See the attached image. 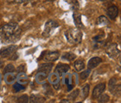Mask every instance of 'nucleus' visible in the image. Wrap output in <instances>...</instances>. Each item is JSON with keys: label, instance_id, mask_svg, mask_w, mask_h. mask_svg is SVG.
<instances>
[{"label": "nucleus", "instance_id": "1", "mask_svg": "<svg viewBox=\"0 0 121 103\" xmlns=\"http://www.w3.org/2000/svg\"><path fill=\"white\" fill-rule=\"evenodd\" d=\"M22 29L16 22H10L0 27V40L4 43H14L20 38Z\"/></svg>", "mask_w": 121, "mask_h": 103}, {"label": "nucleus", "instance_id": "2", "mask_svg": "<svg viewBox=\"0 0 121 103\" xmlns=\"http://www.w3.org/2000/svg\"><path fill=\"white\" fill-rule=\"evenodd\" d=\"M65 37L69 43L78 44L82 40V32L78 29H70L65 32Z\"/></svg>", "mask_w": 121, "mask_h": 103}, {"label": "nucleus", "instance_id": "3", "mask_svg": "<svg viewBox=\"0 0 121 103\" xmlns=\"http://www.w3.org/2000/svg\"><path fill=\"white\" fill-rule=\"evenodd\" d=\"M16 51H17V46H14V45L7 46V47H4L0 50V56H1L2 58H9L11 55L14 53Z\"/></svg>", "mask_w": 121, "mask_h": 103}, {"label": "nucleus", "instance_id": "4", "mask_svg": "<svg viewBox=\"0 0 121 103\" xmlns=\"http://www.w3.org/2000/svg\"><path fill=\"white\" fill-rule=\"evenodd\" d=\"M59 52H46L43 56V60L46 62H52L56 60L59 58Z\"/></svg>", "mask_w": 121, "mask_h": 103}, {"label": "nucleus", "instance_id": "5", "mask_svg": "<svg viewBox=\"0 0 121 103\" xmlns=\"http://www.w3.org/2000/svg\"><path fill=\"white\" fill-rule=\"evenodd\" d=\"M106 52L110 58H115L120 54V50L117 48V45L116 43H113L110 45L106 49Z\"/></svg>", "mask_w": 121, "mask_h": 103}, {"label": "nucleus", "instance_id": "6", "mask_svg": "<svg viewBox=\"0 0 121 103\" xmlns=\"http://www.w3.org/2000/svg\"><path fill=\"white\" fill-rule=\"evenodd\" d=\"M109 89H110V92L111 93H113V94L114 95L120 94V85H119L118 86L117 85V80H116L115 78H111L109 81Z\"/></svg>", "mask_w": 121, "mask_h": 103}, {"label": "nucleus", "instance_id": "7", "mask_svg": "<svg viewBox=\"0 0 121 103\" xmlns=\"http://www.w3.org/2000/svg\"><path fill=\"white\" fill-rule=\"evenodd\" d=\"M105 87H106V85L105 83H100L99 85H97L94 89V90H93V98L94 99H97L102 93H103L105 90Z\"/></svg>", "mask_w": 121, "mask_h": 103}, {"label": "nucleus", "instance_id": "8", "mask_svg": "<svg viewBox=\"0 0 121 103\" xmlns=\"http://www.w3.org/2000/svg\"><path fill=\"white\" fill-rule=\"evenodd\" d=\"M58 26H59V24H58V22L55 21V20H49L45 25L44 33H46V34H49V32L51 31L54 29H55V28H57Z\"/></svg>", "mask_w": 121, "mask_h": 103}, {"label": "nucleus", "instance_id": "9", "mask_svg": "<svg viewBox=\"0 0 121 103\" xmlns=\"http://www.w3.org/2000/svg\"><path fill=\"white\" fill-rule=\"evenodd\" d=\"M118 13H119L118 8L115 5H111L107 9V14H108V16L111 19H112V20H114V19H115L117 17Z\"/></svg>", "mask_w": 121, "mask_h": 103}, {"label": "nucleus", "instance_id": "10", "mask_svg": "<svg viewBox=\"0 0 121 103\" xmlns=\"http://www.w3.org/2000/svg\"><path fill=\"white\" fill-rule=\"evenodd\" d=\"M69 69V66L65 64H59L55 69V73H57L58 75H64L67 73Z\"/></svg>", "mask_w": 121, "mask_h": 103}, {"label": "nucleus", "instance_id": "11", "mask_svg": "<svg viewBox=\"0 0 121 103\" xmlns=\"http://www.w3.org/2000/svg\"><path fill=\"white\" fill-rule=\"evenodd\" d=\"M102 62V59L99 57H94L89 60V61L87 63V67L90 69H94L99 64Z\"/></svg>", "mask_w": 121, "mask_h": 103}, {"label": "nucleus", "instance_id": "12", "mask_svg": "<svg viewBox=\"0 0 121 103\" xmlns=\"http://www.w3.org/2000/svg\"><path fill=\"white\" fill-rule=\"evenodd\" d=\"M52 67H53L52 64H43L39 67V72L48 74L52 71Z\"/></svg>", "mask_w": 121, "mask_h": 103}, {"label": "nucleus", "instance_id": "13", "mask_svg": "<svg viewBox=\"0 0 121 103\" xmlns=\"http://www.w3.org/2000/svg\"><path fill=\"white\" fill-rule=\"evenodd\" d=\"M74 67L76 71H82L85 67V63L82 59H78L74 62Z\"/></svg>", "mask_w": 121, "mask_h": 103}, {"label": "nucleus", "instance_id": "14", "mask_svg": "<svg viewBox=\"0 0 121 103\" xmlns=\"http://www.w3.org/2000/svg\"><path fill=\"white\" fill-rule=\"evenodd\" d=\"M30 102L31 103H38V102H44L46 101L45 98L42 96L38 94H32L30 96Z\"/></svg>", "mask_w": 121, "mask_h": 103}, {"label": "nucleus", "instance_id": "15", "mask_svg": "<svg viewBox=\"0 0 121 103\" xmlns=\"http://www.w3.org/2000/svg\"><path fill=\"white\" fill-rule=\"evenodd\" d=\"M17 82L21 85H26L29 82V78L24 73H21L17 76Z\"/></svg>", "mask_w": 121, "mask_h": 103}, {"label": "nucleus", "instance_id": "16", "mask_svg": "<svg viewBox=\"0 0 121 103\" xmlns=\"http://www.w3.org/2000/svg\"><path fill=\"white\" fill-rule=\"evenodd\" d=\"M15 80H16V75L13 74V73H7L5 76H4V81L8 85L13 83L15 82Z\"/></svg>", "mask_w": 121, "mask_h": 103}, {"label": "nucleus", "instance_id": "17", "mask_svg": "<svg viewBox=\"0 0 121 103\" xmlns=\"http://www.w3.org/2000/svg\"><path fill=\"white\" fill-rule=\"evenodd\" d=\"M49 79V82L52 84V85H55V84H57L59 82V75L57 73H50L49 76L48 77Z\"/></svg>", "mask_w": 121, "mask_h": 103}, {"label": "nucleus", "instance_id": "18", "mask_svg": "<svg viewBox=\"0 0 121 103\" xmlns=\"http://www.w3.org/2000/svg\"><path fill=\"white\" fill-rule=\"evenodd\" d=\"M63 82L68 87V90H70L73 87V82H72V77L71 75L68 74L67 76H64V78H63Z\"/></svg>", "mask_w": 121, "mask_h": 103}, {"label": "nucleus", "instance_id": "19", "mask_svg": "<svg viewBox=\"0 0 121 103\" xmlns=\"http://www.w3.org/2000/svg\"><path fill=\"white\" fill-rule=\"evenodd\" d=\"M105 38V34L102 33V34H97L95 37H93V40L95 43V46H99L100 44L103 42Z\"/></svg>", "mask_w": 121, "mask_h": 103}, {"label": "nucleus", "instance_id": "20", "mask_svg": "<svg viewBox=\"0 0 121 103\" xmlns=\"http://www.w3.org/2000/svg\"><path fill=\"white\" fill-rule=\"evenodd\" d=\"M46 77H47V74L39 72L36 75V82L38 84H44L46 83Z\"/></svg>", "mask_w": 121, "mask_h": 103}, {"label": "nucleus", "instance_id": "21", "mask_svg": "<svg viewBox=\"0 0 121 103\" xmlns=\"http://www.w3.org/2000/svg\"><path fill=\"white\" fill-rule=\"evenodd\" d=\"M62 59L67 61H73V60H75L76 58V55L75 54H73L72 52H65L62 55Z\"/></svg>", "mask_w": 121, "mask_h": 103}, {"label": "nucleus", "instance_id": "22", "mask_svg": "<svg viewBox=\"0 0 121 103\" xmlns=\"http://www.w3.org/2000/svg\"><path fill=\"white\" fill-rule=\"evenodd\" d=\"M96 23L99 26H107L109 24V20L105 16H100L97 19Z\"/></svg>", "mask_w": 121, "mask_h": 103}, {"label": "nucleus", "instance_id": "23", "mask_svg": "<svg viewBox=\"0 0 121 103\" xmlns=\"http://www.w3.org/2000/svg\"><path fill=\"white\" fill-rule=\"evenodd\" d=\"M73 18H74V22H75V24L77 27H83V24L82 22V20H81V16L80 14H77V13H74L73 14Z\"/></svg>", "mask_w": 121, "mask_h": 103}, {"label": "nucleus", "instance_id": "24", "mask_svg": "<svg viewBox=\"0 0 121 103\" xmlns=\"http://www.w3.org/2000/svg\"><path fill=\"white\" fill-rule=\"evenodd\" d=\"M78 94H79V90L78 89H76V90H73L71 93H69V95L68 96V98H69V99H70V100H75L77 96H78Z\"/></svg>", "mask_w": 121, "mask_h": 103}, {"label": "nucleus", "instance_id": "25", "mask_svg": "<svg viewBox=\"0 0 121 103\" xmlns=\"http://www.w3.org/2000/svg\"><path fill=\"white\" fill-rule=\"evenodd\" d=\"M13 91L17 93V92H20L21 90H24L25 87L23 86L22 85H21V84H20V83H16V84H14V85H13Z\"/></svg>", "mask_w": 121, "mask_h": 103}, {"label": "nucleus", "instance_id": "26", "mask_svg": "<svg viewBox=\"0 0 121 103\" xmlns=\"http://www.w3.org/2000/svg\"><path fill=\"white\" fill-rule=\"evenodd\" d=\"M89 91H90V85H86L85 87L82 88L83 98H86L88 96V94H89Z\"/></svg>", "mask_w": 121, "mask_h": 103}, {"label": "nucleus", "instance_id": "27", "mask_svg": "<svg viewBox=\"0 0 121 103\" xmlns=\"http://www.w3.org/2000/svg\"><path fill=\"white\" fill-rule=\"evenodd\" d=\"M98 98H99L98 99L99 102H107L109 101V99H110L109 96L107 94H103V95L101 94Z\"/></svg>", "mask_w": 121, "mask_h": 103}, {"label": "nucleus", "instance_id": "28", "mask_svg": "<svg viewBox=\"0 0 121 103\" xmlns=\"http://www.w3.org/2000/svg\"><path fill=\"white\" fill-rule=\"evenodd\" d=\"M90 73H91V70H90V69L85 70V71L82 72L81 74H80V78L82 79V80H85V79H86L88 76H89Z\"/></svg>", "mask_w": 121, "mask_h": 103}, {"label": "nucleus", "instance_id": "29", "mask_svg": "<svg viewBox=\"0 0 121 103\" xmlns=\"http://www.w3.org/2000/svg\"><path fill=\"white\" fill-rule=\"evenodd\" d=\"M15 70V67H13V64H8L4 69V73H13Z\"/></svg>", "mask_w": 121, "mask_h": 103}, {"label": "nucleus", "instance_id": "30", "mask_svg": "<svg viewBox=\"0 0 121 103\" xmlns=\"http://www.w3.org/2000/svg\"><path fill=\"white\" fill-rule=\"evenodd\" d=\"M29 99L27 95H22L17 99L18 102H22V103H27V102H29Z\"/></svg>", "mask_w": 121, "mask_h": 103}, {"label": "nucleus", "instance_id": "31", "mask_svg": "<svg viewBox=\"0 0 121 103\" xmlns=\"http://www.w3.org/2000/svg\"><path fill=\"white\" fill-rule=\"evenodd\" d=\"M17 72L24 73L26 71V66H25V64H21V65H20V66L17 67Z\"/></svg>", "mask_w": 121, "mask_h": 103}, {"label": "nucleus", "instance_id": "32", "mask_svg": "<svg viewBox=\"0 0 121 103\" xmlns=\"http://www.w3.org/2000/svg\"><path fill=\"white\" fill-rule=\"evenodd\" d=\"M17 58H18V55L15 52L9 57V60H17Z\"/></svg>", "mask_w": 121, "mask_h": 103}, {"label": "nucleus", "instance_id": "33", "mask_svg": "<svg viewBox=\"0 0 121 103\" xmlns=\"http://www.w3.org/2000/svg\"><path fill=\"white\" fill-rule=\"evenodd\" d=\"M29 0H14V2L17 3H23V2H26Z\"/></svg>", "mask_w": 121, "mask_h": 103}, {"label": "nucleus", "instance_id": "34", "mask_svg": "<svg viewBox=\"0 0 121 103\" xmlns=\"http://www.w3.org/2000/svg\"><path fill=\"white\" fill-rule=\"evenodd\" d=\"M2 65H3V62H2V60H0V68H1L2 67Z\"/></svg>", "mask_w": 121, "mask_h": 103}, {"label": "nucleus", "instance_id": "35", "mask_svg": "<svg viewBox=\"0 0 121 103\" xmlns=\"http://www.w3.org/2000/svg\"><path fill=\"white\" fill-rule=\"evenodd\" d=\"M69 102L68 100H66V99H64V100H62L61 102Z\"/></svg>", "mask_w": 121, "mask_h": 103}, {"label": "nucleus", "instance_id": "36", "mask_svg": "<svg viewBox=\"0 0 121 103\" xmlns=\"http://www.w3.org/2000/svg\"><path fill=\"white\" fill-rule=\"evenodd\" d=\"M0 84H1V75H0Z\"/></svg>", "mask_w": 121, "mask_h": 103}, {"label": "nucleus", "instance_id": "37", "mask_svg": "<svg viewBox=\"0 0 121 103\" xmlns=\"http://www.w3.org/2000/svg\"><path fill=\"white\" fill-rule=\"evenodd\" d=\"M48 1H53V0H48Z\"/></svg>", "mask_w": 121, "mask_h": 103}]
</instances>
